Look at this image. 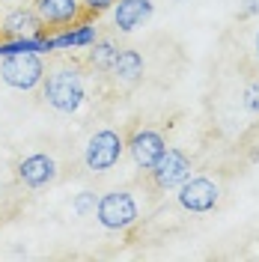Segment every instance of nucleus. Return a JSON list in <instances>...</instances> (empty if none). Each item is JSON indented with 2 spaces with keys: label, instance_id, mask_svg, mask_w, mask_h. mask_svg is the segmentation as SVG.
Here are the masks:
<instances>
[{
  "label": "nucleus",
  "instance_id": "obj_20",
  "mask_svg": "<svg viewBox=\"0 0 259 262\" xmlns=\"http://www.w3.org/2000/svg\"><path fill=\"white\" fill-rule=\"evenodd\" d=\"M0 3H6V0H0Z\"/></svg>",
  "mask_w": 259,
  "mask_h": 262
},
{
  "label": "nucleus",
  "instance_id": "obj_17",
  "mask_svg": "<svg viewBox=\"0 0 259 262\" xmlns=\"http://www.w3.org/2000/svg\"><path fill=\"white\" fill-rule=\"evenodd\" d=\"M81 3H83V12H87V15H90V18H98L101 12H107L116 0H81Z\"/></svg>",
  "mask_w": 259,
  "mask_h": 262
},
{
  "label": "nucleus",
  "instance_id": "obj_4",
  "mask_svg": "<svg viewBox=\"0 0 259 262\" xmlns=\"http://www.w3.org/2000/svg\"><path fill=\"white\" fill-rule=\"evenodd\" d=\"M125 155V137L114 128H98L83 146V167L90 173H107Z\"/></svg>",
  "mask_w": 259,
  "mask_h": 262
},
{
  "label": "nucleus",
  "instance_id": "obj_12",
  "mask_svg": "<svg viewBox=\"0 0 259 262\" xmlns=\"http://www.w3.org/2000/svg\"><path fill=\"white\" fill-rule=\"evenodd\" d=\"M36 33H45V24H42V18L39 12L30 6H12L3 21H0V36H6V39H15V36H36Z\"/></svg>",
  "mask_w": 259,
  "mask_h": 262
},
{
  "label": "nucleus",
  "instance_id": "obj_5",
  "mask_svg": "<svg viewBox=\"0 0 259 262\" xmlns=\"http://www.w3.org/2000/svg\"><path fill=\"white\" fill-rule=\"evenodd\" d=\"M176 203L191 214H206L221 203V185L209 176H188L176 188Z\"/></svg>",
  "mask_w": 259,
  "mask_h": 262
},
{
  "label": "nucleus",
  "instance_id": "obj_11",
  "mask_svg": "<svg viewBox=\"0 0 259 262\" xmlns=\"http://www.w3.org/2000/svg\"><path fill=\"white\" fill-rule=\"evenodd\" d=\"M48 39L54 51L90 48L98 39V27L93 24V18H83L78 24H69V27H60V30H48Z\"/></svg>",
  "mask_w": 259,
  "mask_h": 262
},
{
  "label": "nucleus",
  "instance_id": "obj_2",
  "mask_svg": "<svg viewBox=\"0 0 259 262\" xmlns=\"http://www.w3.org/2000/svg\"><path fill=\"white\" fill-rule=\"evenodd\" d=\"M45 72H48V66L42 60V54H33V51L0 57V81L18 90V93L39 90L42 81H45Z\"/></svg>",
  "mask_w": 259,
  "mask_h": 262
},
{
  "label": "nucleus",
  "instance_id": "obj_6",
  "mask_svg": "<svg viewBox=\"0 0 259 262\" xmlns=\"http://www.w3.org/2000/svg\"><path fill=\"white\" fill-rule=\"evenodd\" d=\"M191 170H194V161L185 149L167 146L164 155L155 161V167L149 170V179L158 191H176L179 185L191 176Z\"/></svg>",
  "mask_w": 259,
  "mask_h": 262
},
{
  "label": "nucleus",
  "instance_id": "obj_13",
  "mask_svg": "<svg viewBox=\"0 0 259 262\" xmlns=\"http://www.w3.org/2000/svg\"><path fill=\"white\" fill-rule=\"evenodd\" d=\"M143 72H146V63H143V54H140V51H134V48L116 51L114 69H111V75L116 78V83L131 86V83H137L143 78Z\"/></svg>",
  "mask_w": 259,
  "mask_h": 262
},
{
  "label": "nucleus",
  "instance_id": "obj_7",
  "mask_svg": "<svg viewBox=\"0 0 259 262\" xmlns=\"http://www.w3.org/2000/svg\"><path fill=\"white\" fill-rule=\"evenodd\" d=\"M164 149H167V137L155 128H134L125 140V152L131 155L134 167L143 173L155 167V161L164 155Z\"/></svg>",
  "mask_w": 259,
  "mask_h": 262
},
{
  "label": "nucleus",
  "instance_id": "obj_19",
  "mask_svg": "<svg viewBox=\"0 0 259 262\" xmlns=\"http://www.w3.org/2000/svg\"><path fill=\"white\" fill-rule=\"evenodd\" d=\"M253 51H256V60H259V30H256V36H253Z\"/></svg>",
  "mask_w": 259,
  "mask_h": 262
},
{
  "label": "nucleus",
  "instance_id": "obj_1",
  "mask_svg": "<svg viewBox=\"0 0 259 262\" xmlns=\"http://www.w3.org/2000/svg\"><path fill=\"white\" fill-rule=\"evenodd\" d=\"M42 98L51 111L57 114H78L83 104H87V78H83V69L72 60L57 63L54 69L45 72V81H42Z\"/></svg>",
  "mask_w": 259,
  "mask_h": 262
},
{
  "label": "nucleus",
  "instance_id": "obj_9",
  "mask_svg": "<svg viewBox=\"0 0 259 262\" xmlns=\"http://www.w3.org/2000/svg\"><path fill=\"white\" fill-rule=\"evenodd\" d=\"M30 3L39 12L45 30H60V27H69V24H78L83 18H90L83 12L81 0H30Z\"/></svg>",
  "mask_w": 259,
  "mask_h": 262
},
{
  "label": "nucleus",
  "instance_id": "obj_18",
  "mask_svg": "<svg viewBox=\"0 0 259 262\" xmlns=\"http://www.w3.org/2000/svg\"><path fill=\"white\" fill-rule=\"evenodd\" d=\"M239 15H242V18H253V15H259V0H244L242 9H239Z\"/></svg>",
  "mask_w": 259,
  "mask_h": 262
},
{
  "label": "nucleus",
  "instance_id": "obj_14",
  "mask_svg": "<svg viewBox=\"0 0 259 262\" xmlns=\"http://www.w3.org/2000/svg\"><path fill=\"white\" fill-rule=\"evenodd\" d=\"M116 45L114 39H101L98 36L96 42L87 48V66L93 69V72H101V75H111V69H114V60H116Z\"/></svg>",
  "mask_w": 259,
  "mask_h": 262
},
{
  "label": "nucleus",
  "instance_id": "obj_3",
  "mask_svg": "<svg viewBox=\"0 0 259 262\" xmlns=\"http://www.w3.org/2000/svg\"><path fill=\"white\" fill-rule=\"evenodd\" d=\"M96 221L107 232H125L140 221V206L128 191H107L98 196Z\"/></svg>",
  "mask_w": 259,
  "mask_h": 262
},
{
  "label": "nucleus",
  "instance_id": "obj_10",
  "mask_svg": "<svg viewBox=\"0 0 259 262\" xmlns=\"http://www.w3.org/2000/svg\"><path fill=\"white\" fill-rule=\"evenodd\" d=\"M111 15L119 33H134L155 15V0H116L111 6Z\"/></svg>",
  "mask_w": 259,
  "mask_h": 262
},
{
  "label": "nucleus",
  "instance_id": "obj_8",
  "mask_svg": "<svg viewBox=\"0 0 259 262\" xmlns=\"http://www.w3.org/2000/svg\"><path fill=\"white\" fill-rule=\"evenodd\" d=\"M15 176L24 188L30 191H39V188H48L57 182L60 170H57V161L51 158L48 152H33L27 158H21L15 167Z\"/></svg>",
  "mask_w": 259,
  "mask_h": 262
},
{
  "label": "nucleus",
  "instance_id": "obj_16",
  "mask_svg": "<svg viewBox=\"0 0 259 262\" xmlns=\"http://www.w3.org/2000/svg\"><path fill=\"white\" fill-rule=\"evenodd\" d=\"M242 104H244V111H247V114L259 116V78H256V81H250L247 86H244Z\"/></svg>",
  "mask_w": 259,
  "mask_h": 262
},
{
  "label": "nucleus",
  "instance_id": "obj_15",
  "mask_svg": "<svg viewBox=\"0 0 259 262\" xmlns=\"http://www.w3.org/2000/svg\"><path fill=\"white\" fill-rule=\"evenodd\" d=\"M96 206H98V194L96 191H81V194H75V200H72V212L78 214V217H90V214H96Z\"/></svg>",
  "mask_w": 259,
  "mask_h": 262
}]
</instances>
